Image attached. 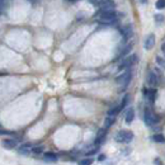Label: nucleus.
<instances>
[{
	"label": "nucleus",
	"instance_id": "obj_25",
	"mask_svg": "<svg viewBox=\"0 0 165 165\" xmlns=\"http://www.w3.org/2000/svg\"><path fill=\"white\" fill-rule=\"evenodd\" d=\"M33 151H34V153H41V151H42V146H38V147H34V149H33Z\"/></svg>",
	"mask_w": 165,
	"mask_h": 165
},
{
	"label": "nucleus",
	"instance_id": "obj_16",
	"mask_svg": "<svg viewBox=\"0 0 165 165\" xmlns=\"http://www.w3.org/2000/svg\"><path fill=\"white\" fill-rule=\"evenodd\" d=\"M43 156L46 160H48V161H56V160H57V155L54 153H46Z\"/></svg>",
	"mask_w": 165,
	"mask_h": 165
},
{
	"label": "nucleus",
	"instance_id": "obj_7",
	"mask_svg": "<svg viewBox=\"0 0 165 165\" xmlns=\"http://www.w3.org/2000/svg\"><path fill=\"white\" fill-rule=\"evenodd\" d=\"M146 81H147V84L150 87H156L158 85V76L156 74H155L154 71H147V79H146Z\"/></svg>",
	"mask_w": 165,
	"mask_h": 165
},
{
	"label": "nucleus",
	"instance_id": "obj_19",
	"mask_svg": "<svg viewBox=\"0 0 165 165\" xmlns=\"http://www.w3.org/2000/svg\"><path fill=\"white\" fill-rule=\"evenodd\" d=\"M18 153L22 154V155H28V154L31 153V150H29V147H28L27 145H24V146H22V147H19V150H18Z\"/></svg>",
	"mask_w": 165,
	"mask_h": 165
},
{
	"label": "nucleus",
	"instance_id": "obj_9",
	"mask_svg": "<svg viewBox=\"0 0 165 165\" xmlns=\"http://www.w3.org/2000/svg\"><path fill=\"white\" fill-rule=\"evenodd\" d=\"M154 46H155V34L150 33L145 40V48L146 50H153Z\"/></svg>",
	"mask_w": 165,
	"mask_h": 165
},
{
	"label": "nucleus",
	"instance_id": "obj_22",
	"mask_svg": "<svg viewBox=\"0 0 165 165\" xmlns=\"http://www.w3.org/2000/svg\"><path fill=\"white\" fill-rule=\"evenodd\" d=\"M92 164H93V159H84L79 161V165H92Z\"/></svg>",
	"mask_w": 165,
	"mask_h": 165
},
{
	"label": "nucleus",
	"instance_id": "obj_23",
	"mask_svg": "<svg viewBox=\"0 0 165 165\" xmlns=\"http://www.w3.org/2000/svg\"><path fill=\"white\" fill-rule=\"evenodd\" d=\"M156 9H164L165 8V0H158L156 4H155Z\"/></svg>",
	"mask_w": 165,
	"mask_h": 165
},
{
	"label": "nucleus",
	"instance_id": "obj_2",
	"mask_svg": "<svg viewBox=\"0 0 165 165\" xmlns=\"http://www.w3.org/2000/svg\"><path fill=\"white\" fill-rule=\"evenodd\" d=\"M114 140L117 141V142H121V144H128L133 140V132L127 131V130H122V131L116 133Z\"/></svg>",
	"mask_w": 165,
	"mask_h": 165
},
{
	"label": "nucleus",
	"instance_id": "obj_21",
	"mask_svg": "<svg viewBox=\"0 0 165 165\" xmlns=\"http://www.w3.org/2000/svg\"><path fill=\"white\" fill-rule=\"evenodd\" d=\"M154 18H155V22H156V23H159V24H161V23L164 22V19H165L163 14H156V15H155Z\"/></svg>",
	"mask_w": 165,
	"mask_h": 165
},
{
	"label": "nucleus",
	"instance_id": "obj_6",
	"mask_svg": "<svg viewBox=\"0 0 165 165\" xmlns=\"http://www.w3.org/2000/svg\"><path fill=\"white\" fill-rule=\"evenodd\" d=\"M99 10H113L116 8V3L113 0H100L98 3Z\"/></svg>",
	"mask_w": 165,
	"mask_h": 165
},
{
	"label": "nucleus",
	"instance_id": "obj_13",
	"mask_svg": "<svg viewBox=\"0 0 165 165\" xmlns=\"http://www.w3.org/2000/svg\"><path fill=\"white\" fill-rule=\"evenodd\" d=\"M3 145H4V147L12 150V149H14L17 146V141L15 140H4L3 141Z\"/></svg>",
	"mask_w": 165,
	"mask_h": 165
},
{
	"label": "nucleus",
	"instance_id": "obj_27",
	"mask_svg": "<svg viewBox=\"0 0 165 165\" xmlns=\"http://www.w3.org/2000/svg\"><path fill=\"white\" fill-rule=\"evenodd\" d=\"M139 1H140L141 4H144V5H145V4H147V0H139Z\"/></svg>",
	"mask_w": 165,
	"mask_h": 165
},
{
	"label": "nucleus",
	"instance_id": "obj_15",
	"mask_svg": "<svg viewBox=\"0 0 165 165\" xmlns=\"http://www.w3.org/2000/svg\"><path fill=\"white\" fill-rule=\"evenodd\" d=\"M132 47H133V45H132V43H130L128 46H126L125 48L122 50V52H121V54L118 55V57H117V59H121V57H126V56L130 54V51L132 50Z\"/></svg>",
	"mask_w": 165,
	"mask_h": 165
},
{
	"label": "nucleus",
	"instance_id": "obj_30",
	"mask_svg": "<svg viewBox=\"0 0 165 165\" xmlns=\"http://www.w3.org/2000/svg\"><path fill=\"white\" fill-rule=\"evenodd\" d=\"M70 3H75V1H78V0H69Z\"/></svg>",
	"mask_w": 165,
	"mask_h": 165
},
{
	"label": "nucleus",
	"instance_id": "obj_12",
	"mask_svg": "<svg viewBox=\"0 0 165 165\" xmlns=\"http://www.w3.org/2000/svg\"><path fill=\"white\" fill-rule=\"evenodd\" d=\"M133 120H135V109L133 108H128V111L126 113V123L130 125V123H132Z\"/></svg>",
	"mask_w": 165,
	"mask_h": 165
},
{
	"label": "nucleus",
	"instance_id": "obj_18",
	"mask_svg": "<svg viewBox=\"0 0 165 165\" xmlns=\"http://www.w3.org/2000/svg\"><path fill=\"white\" fill-rule=\"evenodd\" d=\"M151 139H153V141H155V142H160V144L165 142V137L163 135H154Z\"/></svg>",
	"mask_w": 165,
	"mask_h": 165
},
{
	"label": "nucleus",
	"instance_id": "obj_10",
	"mask_svg": "<svg viewBox=\"0 0 165 165\" xmlns=\"http://www.w3.org/2000/svg\"><path fill=\"white\" fill-rule=\"evenodd\" d=\"M106 135H107L106 127H104V128H100V130L98 131V133H97V137H95V141H94V144H95V145L102 144L103 141H104V139H106Z\"/></svg>",
	"mask_w": 165,
	"mask_h": 165
},
{
	"label": "nucleus",
	"instance_id": "obj_3",
	"mask_svg": "<svg viewBox=\"0 0 165 165\" xmlns=\"http://www.w3.org/2000/svg\"><path fill=\"white\" fill-rule=\"evenodd\" d=\"M145 122L147 126H154L160 122V117L158 114H155L150 108H146L145 109Z\"/></svg>",
	"mask_w": 165,
	"mask_h": 165
},
{
	"label": "nucleus",
	"instance_id": "obj_29",
	"mask_svg": "<svg viewBox=\"0 0 165 165\" xmlns=\"http://www.w3.org/2000/svg\"><path fill=\"white\" fill-rule=\"evenodd\" d=\"M161 51H163L164 55H165V43H163V46H161Z\"/></svg>",
	"mask_w": 165,
	"mask_h": 165
},
{
	"label": "nucleus",
	"instance_id": "obj_24",
	"mask_svg": "<svg viewBox=\"0 0 165 165\" xmlns=\"http://www.w3.org/2000/svg\"><path fill=\"white\" fill-rule=\"evenodd\" d=\"M156 62H158L160 66H163V67H165V61H164L161 57H159V56L156 57Z\"/></svg>",
	"mask_w": 165,
	"mask_h": 165
},
{
	"label": "nucleus",
	"instance_id": "obj_11",
	"mask_svg": "<svg viewBox=\"0 0 165 165\" xmlns=\"http://www.w3.org/2000/svg\"><path fill=\"white\" fill-rule=\"evenodd\" d=\"M144 95L145 98L150 102H154L156 99V90L155 89H145L144 90Z\"/></svg>",
	"mask_w": 165,
	"mask_h": 165
},
{
	"label": "nucleus",
	"instance_id": "obj_8",
	"mask_svg": "<svg viewBox=\"0 0 165 165\" xmlns=\"http://www.w3.org/2000/svg\"><path fill=\"white\" fill-rule=\"evenodd\" d=\"M121 33H122V36H123L125 40H128L132 37V34H133V28H132L131 24H127L121 29Z\"/></svg>",
	"mask_w": 165,
	"mask_h": 165
},
{
	"label": "nucleus",
	"instance_id": "obj_26",
	"mask_svg": "<svg viewBox=\"0 0 165 165\" xmlns=\"http://www.w3.org/2000/svg\"><path fill=\"white\" fill-rule=\"evenodd\" d=\"M106 159V156H104V155H99V158H98V160H99V161H103V160H104Z\"/></svg>",
	"mask_w": 165,
	"mask_h": 165
},
{
	"label": "nucleus",
	"instance_id": "obj_20",
	"mask_svg": "<svg viewBox=\"0 0 165 165\" xmlns=\"http://www.w3.org/2000/svg\"><path fill=\"white\" fill-rule=\"evenodd\" d=\"M128 100H130V95H128V94H126V95L123 97V99H122V102H121V108H122V109H123V108L127 106V103H128Z\"/></svg>",
	"mask_w": 165,
	"mask_h": 165
},
{
	"label": "nucleus",
	"instance_id": "obj_17",
	"mask_svg": "<svg viewBox=\"0 0 165 165\" xmlns=\"http://www.w3.org/2000/svg\"><path fill=\"white\" fill-rule=\"evenodd\" d=\"M114 122H116V117H109V116H108L106 122H104V127H106V128H108V127H111L113 123H114Z\"/></svg>",
	"mask_w": 165,
	"mask_h": 165
},
{
	"label": "nucleus",
	"instance_id": "obj_5",
	"mask_svg": "<svg viewBox=\"0 0 165 165\" xmlns=\"http://www.w3.org/2000/svg\"><path fill=\"white\" fill-rule=\"evenodd\" d=\"M131 79H132V71H131V70H127V71H125L122 75H120V76L116 78V81L120 85H122L125 88V87H127L130 84Z\"/></svg>",
	"mask_w": 165,
	"mask_h": 165
},
{
	"label": "nucleus",
	"instance_id": "obj_28",
	"mask_svg": "<svg viewBox=\"0 0 165 165\" xmlns=\"http://www.w3.org/2000/svg\"><path fill=\"white\" fill-rule=\"evenodd\" d=\"M97 153V150H92V151H89L88 155H93V154H95Z\"/></svg>",
	"mask_w": 165,
	"mask_h": 165
},
{
	"label": "nucleus",
	"instance_id": "obj_4",
	"mask_svg": "<svg viewBox=\"0 0 165 165\" xmlns=\"http://www.w3.org/2000/svg\"><path fill=\"white\" fill-rule=\"evenodd\" d=\"M139 61L137 59V55H135V54H132L130 56H127V57L122 61V62L118 65V70H125V69H130L132 67L136 62Z\"/></svg>",
	"mask_w": 165,
	"mask_h": 165
},
{
	"label": "nucleus",
	"instance_id": "obj_1",
	"mask_svg": "<svg viewBox=\"0 0 165 165\" xmlns=\"http://www.w3.org/2000/svg\"><path fill=\"white\" fill-rule=\"evenodd\" d=\"M100 24L111 26L117 22V13L114 10H100L99 12V21Z\"/></svg>",
	"mask_w": 165,
	"mask_h": 165
},
{
	"label": "nucleus",
	"instance_id": "obj_14",
	"mask_svg": "<svg viewBox=\"0 0 165 165\" xmlns=\"http://www.w3.org/2000/svg\"><path fill=\"white\" fill-rule=\"evenodd\" d=\"M122 111V108H121V106H117V107H113L112 109H109L108 111V113H107V116H109V117H116L118 113Z\"/></svg>",
	"mask_w": 165,
	"mask_h": 165
}]
</instances>
